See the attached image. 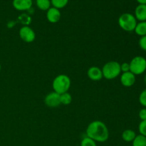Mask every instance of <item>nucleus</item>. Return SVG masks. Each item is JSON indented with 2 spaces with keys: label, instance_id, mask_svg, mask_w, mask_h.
<instances>
[{
  "label": "nucleus",
  "instance_id": "nucleus-26",
  "mask_svg": "<svg viewBox=\"0 0 146 146\" xmlns=\"http://www.w3.org/2000/svg\"><path fill=\"white\" fill-rule=\"evenodd\" d=\"M144 81H145V84H146V75L145 76V78H144Z\"/></svg>",
  "mask_w": 146,
  "mask_h": 146
},
{
  "label": "nucleus",
  "instance_id": "nucleus-4",
  "mask_svg": "<svg viewBox=\"0 0 146 146\" xmlns=\"http://www.w3.org/2000/svg\"><path fill=\"white\" fill-rule=\"evenodd\" d=\"M118 25L125 31H133L137 25V19L135 16L130 13H124L118 18Z\"/></svg>",
  "mask_w": 146,
  "mask_h": 146
},
{
  "label": "nucleus",
  "instance_id": "nucleus-22",
  "mask_svg": "<svg viewBox=\"0 0 146 146\" xmlns=\"http://www.w3.org/2000/svg\"><path fill=\"white\" fill-rule=\"evenodd\" d=\"M138 44H139V46L140 47H141V49L146 51V36L141 37V38L139 39Z\"/></svg>",
  "mask_w": 146,
  "mask_h": 146
},
{
  "label": "nucleus",
  "instance_id": "nucleus-19",
  "mask_svg": "<svg viewBox=\"0 0 146 146\" xmlns=\"http://www.w3.org/2000/svg\"><path fill=\"white\" fill-rule=\"evenodd\" d=\"M81 146H97L96 142L91 138L86 136L81 142Z\"/></svg>",
  "mask_w": 146,
  "mask_h": 146
},
{
  "label": "nucleus",
  "instance_id": "nucleus-23",
  "mask_svg": "<svg viewBox=\"0 0 146 146\" xmlns=\"http://www.w3.org/2000/svg\"><path fill=\"white\" fill-rule=\"evenodd\" d=\"M121 72L125 73V72H128L130 71V64L127 62L123 63L122 64H121Z\"/></svg>",
  "mask_w": 146,
  "mask_h": 146
},
{
  "label": "nucleus",
  "instance_id": "nucleus-11",
  "mask_svg": "<svg viewBox=\"0 0 146 146\" xmlns=\"http://www.w3.org/2000/svg\"><path fill=\"white\" fill-rule=\"evenodd\" d=\"M87 76L92 81H98L103 78L102 70L98 66H91L87 71Z\"/></svg>",
  "mask_w": 146,
  "mask_h": 146
},
{
  "label": "nucleus",
  "instance_id": "nucleus-13",
  "mask_svg": "<svg viewBox=\"0 0 146 146\" xmlns=\"http://www.w3.org/2000/svg\"><path fill=\"white\" fill-rule=\"evenodd\" d=\"M136 133L134 131L131 129H127L125 130L122 133V139L124 141L127 143L133 142V140L135 139V138L136 137Z\"/></svg>",
  "mask_w": 146,
  "mask_h": 146
},
{
  "label": "nucleus",
  "instance_id": "nucleus-27",
  "mask_svg": "<svg viewBox=\"0 0 146 146\" xmlns=\"http://www.w3.org/2000/svg\"><path fill=\"white\" fill-rule=\"evenodd\" d=\"M1 64H0V71H1Z\"/></svg>",
  "mask_w": 146,
  "mask_h": 146
},
{
  "label": "nucleus",
  "instance_id": "nucleus-12",
  "mask_svg": "<svg viewBox=\"0 0 146 146\" xmlns=\"http://www.w3.org/2000/svg\"><path fill=\"white\" fill-rule=\"evenodd\" d=\"M135 17L139 21H146V4H138L135 9Z\"/></svg>",
  "mask_w": 146,
  "mask_h": 146
},
{
  "label": "nucleus",
  "instance_id": "nucleus-14",
  "mask_svg": "<svg viewBox=\"0 0 146 146\" xmlns=\"http://www.w3.org/2000/svg\"><path fill=\"white\" fill-rule=\"evenodd\" d=\"M134 31L137 35L140 36L141 37L146 36V21H140V22L137 23Z\"/></svg>",
  "mask_w": 146,
  "mask_h": 146
},
{
  "label": "nucleus",
  "instance_id": "nucleus-16",
  "mask_svg": "<svg viewBox=\"0 0 146 146\" xmlns=\"http://www.w3.org/2000/svg\"><path fill=\"white\" fill-rule=\"evenodd\" d=\"M72 96L68 92L60 94V100H61V104L63 105H69L72 102Z\"/></svg>",
  "mask_w": 146,
  "mask_h": 146
},
{
  "label": "nucleus",
  "instance_id": "nucleus-17",
  "mask_svg": "<svg viewBox=\"0 0 146 146\" xmlns=\"http://www.w3.org/2000/svg\"><path fill=\"white\" fill-rule=\"evenodd\" d=\"M132 143L133 146H146V137L142 135H136Z\"/></svg>",
  "mask_w": 146,
  "mask_h": 146
},
{
  "label": "nucleus",
  "instance_id": "nucleus-18",
  "mask_svg": "<svg viewBox=\"0 0 146 146\" xmlns=\"http://www.w3.org/2000/svg\"><path fill=\"white\" fill-rule=\"evenodd\" d=\"M68 0H51V4L53 7L60 9H63L68 4Z\"/></svg>",
  "mask_w": 146,
  "mask_h": 146
},
{
  "label": "nucleus",
  "instance_id": "nucleus-8",
  "mask_svg": "<svg viewBox=\"0 0 146 146\" xmlns=\"http://www.w3.org/2000/svg\"><path fill=\"white\" fill-rule=\"evenodd\" d=\"M32 0H13L12 5L18 11H27L32 7Z\"/></svg>",
  "mask_w": 146,
  "mask_h": 146
},
{
  "label": "nucleus",
  "instance_id": "nucleus-20",
  "mask_svg": "<svg viewBox=\"0 0 146 146\" xmlns=\"http://www.w3.org/2000/svg\"><path fill=\"white\" fill-rule=\"evenodd\" d=\"M138 131H139L140 135L146 137V120L141 121L138 125Z\"/></svg>",
  "mask_w": 146,
  "mask_h": 146
},
{
  "label": "nucleus",
  "instance_id": "nucleus-3",
  "mask_svg": "<svg viewBox=\"0 0 146 146\" xmlns=\"http://www.w3.org/2000/svg\"><path fill=\"white\" fill-rule=\"evenodd\" d=\"M101 70L104 78L108 80L114 79L121 74V64L115 61H108L105 64Z\"/></svg>",
  "mask_w": 146,
  "mask_h": 146
},
{
  "label": "nucleus",
  "instance_id": "nucleus-21",
  "mask_svg": "<svg viewBox=\"0 0 146 146\" xmlns=\"http://www.w3.org/2000/svg\"><path fill=\"white\" fill-rule=\"evenodd\" d=\"M139 102L143 107H146V88L141 93L139 96Z\"/></svg>",
  "mask_w": 146,
  "mask_h": 146
},
{
  "label": "nucleus",
  "instance_id": "nucleus-9",
  "mask_svg": "<svg viewBox=\"0 0 146 146\" xmlns=\"http://www.w3.org/2000/svg\"><path fill=\"white\" fill-rule=\"evenodd\" d=\"M121 83L125 87L133 86L135 83V76L131 71L123 73L121 76Z\"/></svg>",
  "mask_w": 146,
  "mask_h": 146
},
{
  "label": "nucleus",
  "instance_id": "nucleus-15",
  "mask_svg": "<svg viewBox=\"0 0 146 146\" xmlns=\"http://www.w3.org/2000/svg\"><path fill=\"white\" fill-rule=\"evenodd\" d=\"M37 7L42 11H47L51 8V0H36Z\"/></svg>",
  "mask_w": 146,
  "mask_h": 146
},
{
  "label": "nucleus",
  "instance_id": "nucleus-10",
  "mask_svg": "<svg viewBox=\"0 0 146 146\" xmlns=\"http://www.w3.org/2000/svg\"><path fill=\"white\" fill-rule=\"evenodd\" d=\"M61 14L59 9L55 7H51L47 10L46 18L50 23L55 24L61 19Z\"/></svg>",
  "mask_w": 146,
  "mask_h": 146
},
{
  "label": "nucleus",
  "instance_id": "nucleus-5",
  "mask_svg": "<svg viewBox=\"0 0 146 146\" xmlns=\"http://www.w3.org/2000/svg\"><path fill=\"white\" fill-rule=\"evenodd\" d=\"M129 64L130 71L135 76L141 75L146 71V59L141 56H135Z\"/></svg>",
  "mask_w": 146,
  "mask_h": 146
},
{
  "label": "nucleus",
  "instance_id": "nucleus-24",
  "mask_svg": "<svg viewBox=\"0 0 146 146\" xmlns=\"http://www.w3.org/2000/svg\"><path fill=\"white\" fill-rule=\"evenodd\" d=\"M138 116H139L140 119H141V121H145L146 120V108H142V109L139 111Z\"/></svg>",
  "mask_w": 146,
  "mask_h": 146
},
{
  "label": "nucleus",
  "instance_id": "nucleus-25",
  "mask_svg": "<svg viewBox=\"0 0 146 146\" xmlns=\"http://www.w3.org/2000/svg\"><path fill=\"white\" fill-rule=\"evenodd\" d=\"M139 4H146V0H136Z\"/></svg>",
  "mask_w": 146,
  "mask_h": 146
},
{
  "label": "nucleus",
  "instance_id": "nucleus-6",
  "mask_svg": "<svg viewBox=\"0 0 146 146\" xmlns=\"http://www.w3.org/2000/svg\"><path fill=\"white\" fill-rule=\"evenodd\" d=\"M19 34L21 39L27 43L33 42L36 38V34L34 31L27 25L24 26L20 29Z\"/></svg>",
  "mask_w": 146,
  "mask_h": 146
},
{
  "label": "nucleus",
  "instance_id": "nucleus-1",
  "mask_svg": "<svg viewBox=\"0 0 146 146\" xmlns=\"http://www.w3.org/2000/svg\"><path fill=\"white\" fill-rule=\"evenodd\" d=\"M86 136L96 142L104 143L109 138V131L107 125L101 121H95L88 124L86 128Z\"/></svg>",
  "mask_w": 146,
  "mask_h": 146
},
{
  "label": "nucleus",
  "instance_id": "nucleus-7",
  "mask_svg": "<svg viewBox=\"0 0 146 146\" xmlns=\"http://www.w3.org/2000/svg\"><path fill=\"white\" fill-rule=\"evenodd\" d=\"M44 103L49 108H56L61 104L60 94L54 91L47 94L44 98Z\"/></svg>",
  "mask_w": 146,
  "mask_h": 146
},
{
  "label": "nucleus",
  "instance_id": "nucleus-2",
  "mask_svg": "<svg viewBox=\"0 0 146 146\" xmlns=\"http://www.w3.org/2000/svg\"><path fill=\"white\" fill-rule=\"evenodd\" d=\"M71 81L69 77L66 74H60L54 79L52 87L54 92L58 94L68 92L71 87Z\"/></svg>",
  "mask_w": 146,
  "mask_h": 146
}]
</instances>
